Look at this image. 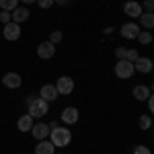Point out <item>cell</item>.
Segmentation results:
<instances>
[{"mask_svg":"<svg viewBox=\"0 0 154 154\" xmlns=\"http://www.w3.org/2000/svg\"><path fill=\"white\" fill-rule=\"evenodd\" d=\"M48 140L54 144L56 148H66V146L72 142V131L68 130V128H60V125H56V128H51Z\"/></svg>","mask_w":154,"mask_h":154,"instance_id":"6da1fadb","label":"cell"},{"mask_svg":"<svg viewBox=\"0 0 154 154\" xmlns=\"http://www.w3.org/2000/svg\"><path fill=\"white\" fill-rule=\"evenodd\" d=\"M27 107H29V115L33 119H41L43 115L49 113V103L43 101L41 97H29L27 99Z\"/></svg>","mask_w":154,"mask_h":154,"instance_id":"7a4b0ae2","label":"cell"},{"mask_svg":"<svg viewBox=\"0 0 154 154\" xmlns=\"http://www.w3.org/2000/svg\"><path fill=\"white\" fill-rule=\"evenodd\" d=\"M134 74H136V70H134V62H128V60H117V62H115V76H117V78H121V80H130Z\"/></svg>","mask_w":154,"mask_h":154,"instance_id":"3957f363","label":"cell"},{"mask_svg":"<svg viewBox=\"0 0 154 154\" xmlns=\"http://www.w3.org/2000/svg\"><path fill=\"white\" fill-rule=\"evenodd\" d=\"M74 78H70V76H60L58 82H56V88H58V95H72V91H74Z\"/></svg>","mask_w":154,"mask_h":154,"instance_id":"277c9868","label":"cell"},{"mask_svg":"<svg viewBox=\"0 0 154 154\" xmlns=\"http://www.w3.org/2000/svg\"><path fill=\"white\" fill-rule=\"evenodd\" d=\"M2 35L6 41H17V39H21V25L19 23H6L4 25V29H2Z\"/></svg>","mask_w":154,"mask_h":154,"instance_id":"5b68a950","label":"cell"},{"mask_svg":"<svg viewBox=\"0 0 154 154\" xmlns=\"http://www.w3.org/2000/svg\"><path fill=\"white\" fill-rule=\"evenodd\" d=\"M62 123L64 125H74V123H78V119H80V111L76 109V107H66L64 111H62Z\"/></svg>","mask_w":154,"mask_h":154,"instance_id":"8992f818","label":"cell"},{"mask_svg":"<svg viewBox=\"0 0 154 154\" xmlns=\"http://www.w3.org/2000/svg\"><path fill=\"white\" fill-rule=\"evenodd\" d=\"M134 70L140 72V74H150L154 70V62L146 56H138V60L134 62Z\"/></svg>","mask_w":154,"mask_h":154,"instance_id":"52a82bcc","label":"cell"},{"mask_svg":"<svg viewBox=\"0 0 154 154\" xmlns=\"http://www.w3.org/2000/svg\"><path fill=\"white\" fill-rule=\"evenodd\" d=\"M49 123H43V121H39V123H33V128H31V134H33V138H35L37 142L39 140H48L49 138Z\"/></svg>","mask_w":154,"mask_h":154,"instance_id":"ba28073f","label":"cell"},{"mask_svg":"<svg viewBox=\"0 0 154 154\" xmlns=\"http://www.w3.org/2000/svg\"><path fill=\"white\" fill-rule=\"evenodd\" d=\"M37 56L41 60H49L56 56V45L51 43V41H41L39 45H37Z\"/></svg>","mask_w":154,"mask_h":154,"instance_id":"9c48e42d","label":"cell"},{"mask_svg":"<svg viewBox=\"0 0 154 154\" xmlns=\"http://www.w3.org/2000/svg\"><path fill=\"white\" fill-rule=\"evenodd\" d=\"M140 31H142V27L138 23H125L123 27H121V37L123 39H136V37L140 35Z\"/></svg>","mask_w":154,"mask_h":154,"instance_id":"30bf717a","label":"cell"},{"mask_svg":"<svg viewBox=\"0 0 154 154\" xmlns=\"http://www.w3.org/2000/svg\"><path fill=\"white\" fill-rule=\"evenodd\" d=\"M2 84H4L6 88H19V86L23 84V78H21V74H17V72H6V74L2 76Z\"/></svg>","mask_w":154,"mask_h":154,"instance_id":"8fae6325","label":"cell"},{"mask_svg":"<svg viewBox=\"0 0 154 154\" xmlns=\"http://www.w3.org/2000/svg\"><path fill=\"white\" fill-rule=\"evenodd\" d=\"M123 12H125L130 19H138L144 11H142V4H140V2H136V0H128V2L123 4Z\"/></svg>","mask_w":154,"mask_h":154,"instance_id":"7c38bea8","label":"cell"},{"mask_svg":"<svg viewBox=\"0 0 154 154\" xmlns=\"http://www.w3.org/2000/svg\"><path fill=\"white\" fill-rule=\"evenodd\" d=\"M39 97L43 99V101H48V103H51V101H56L58 99V88H56V84H43L41 88H39Z\"/></svg>","mask_w":154,"mask_h":154,"instance_id":"4fadbf2b","label":"cell"},{"mask_svg":"<svg viewBox=\"0 0 154 154\" xmlns=\"http://www.w3.org/2000/svg\"><path fill=\"white\" fill-rule=\"evenodd\" d=\"M29 17H31V12H29L27 6H17V8L11 12V21L12 23H19V25L23 23V21H27Z\"/></svg>","mask_w":154,"mask_h":154,"instance_id":"5bb4252c","label":"cell"},{"mask_svg":"<svg viewBox=\"0 0 154 154\" xmlns=\"http://www.w3.org/2000/svg\"><path fill=\"white\" fill-rule=\"evenodd\" d=\"M131 95H134L136 101H146L148 97L152 95V88H150V86H146V84H138V86H134Z\"/></svg>","mask_w":154,"mask_h":154,"instance_id":"9a60e30c","label":"cell"},{"mask_svg":"<svg viewBox=\"0 0 154 154\" xmlns=\"http://www.w3.org/2000/svg\"><path fill=\"white\" fill-rule=\"evenodd\" d=\"M56 152V146L49 142V140H39V144L35 146V152L33 154H54Z\"/></svg>","mask_w":154,"mask_h":154,"instance_id":"2e32d148","label":"cell"},{"mask_svg":"<svg viewBox=\"0 0 154 154\" xmlns=\"http://www.w3.org/2000/svg\"><path fill=\"white\" fill-rule=\"evenodd\" d=\"M17 128H19V131H31V128H33V117H31L29 113L23 115V117H19Z\"/></svg>","mask_w":154,"mask_h":154,"instance_id":"e0dca14e","label":"cell"},{"mask_svg":"<svg viewBox=\"0 0 154 154\" xmlns=\"http://www.w3.org/2000/svg\"><path fill=\"white\" fill-rule=\"evenodd\" d=\"M138 19H140V27H144L146 31L154 27V14H152V12H142Z\"/></svg>","mask_w":154,"mask_h":154,"instance_id":"ac0fdd59","label":"cell"},{"mask_svg":"<svg viewBox=\"0 0 154 154\" xmlns=\"http://www.w3.org/2000/svg\"><path fill=\"white\" fill-rule=\"evenodd\" d=\"M17 6H19V0H0V8H2V11L12 12Z\"/></svg>","mask_w":154,"mask_h":154,"instance_id":"d6986e66","label":"cell"},{"mask_svg":"<svg viewBox=\"0 0 154 154\" xmlns=\"http://www.w3.org/2000/svg\"><path fill=\"white\" fill-rule=\"evenodd\" d=\"M136 39H138L142 45H150V43H152V33H150V31H140V35L136 37Z\"/></svg>","mask_w":154,"mask_h":154,"instance_id":"ffe728a7","label":"cell"},{"mask_svg":"<svg viewBox=\"0 0 154 154\" xmlns=\"http://www.w3.org/2000/svg\"><path fill=\"white\" fill-rule=\"evenodd\" d=\"M138 123H140V128H142L144 131H148L150 128H152V117H150V115H140Z\"/></svg>","mask_w":154,"mask_h":154,"instance_id":"44dd1931","label":"cell"},{"mask_svg":"<svg viewBox=\"0 0 154 154\" xmlns=\"http://www.w3.org/2000/svg\"><path fill=\"white\" fill-rule=\"evenodd\" d=\"M62 39H64V35H62V31H51V35H49V39H48V41H51L54 45H58V43L62 41Z\"/></svg>","mask_w":154,"mask_h":154,"instance_id":"7402d4cb","label":"cell"},{"mask_svg":"<svg viewBox=\"0 0 154 154\" xmlns=\"http://www.w3.org/2000/svg\"><path fill=\"white\" fill-rule=\"evenodd\" d=\"M138 56H140L138 49H128V51H125V60H128V62H136Z\"/></svg>","mask_w":154,"mask_h":154,"instance_id":"603a6c76","label":"cell"},{"mask_svg":"<svg viewBox=\"0 0 154 154\" xmlns=\"http://www.w3.org/2000/svg\"><path fill=\"white\" fill-rule=\"evenodd\" d=\"M142 11H144V12H152V11H154V0H144Z\"/></svg>","mask_w":154,"mask_h":154,"instance_id":"cb8c5ba5","label":"cell"},{"mask_svg":"<svg viewBox=\"0 0 154 154\" xmlns=\"http://www.w3.org/2000/svg\"><path fill=\"white\" fill-rule=\"evenodd\" d=\"M134 154H152V152H150V148H148V146H142V144H140V146H136V148H134Z\"/></svg>","mask_w":154,"mask_h":154,"instance_id":"d4e9b609","label":"cell"},{"mask_svg":"<svg viewBox=\"0 0 154 154\" xmlns=\"http://www.w3.org/2000/svg\"><path fill=\"white\" fill-rule=\"evenodd\" d=\"M0 23H2V25L11 23V12H8V11H2V12H0Z\"/></svg>","mask_w":154,"mask_h":154,"instance_id":"484cf974","label":"cell"},{"mask_svg":"<svg viewBox=\"0 0 154 154\" xmlns=\"http://www.w3.org/2000/svg\"><path fill=\"white\" fill-rule=\"evenodd\" d=\"M39 4V8H51L54 6V0H35Z\"/></svg>","mask_w":154,"mask_h":154,"instance_id":"4316f807","label":"cell"},{"mask_svg":"<svg viewBox=\"0 0 154 154\" xmlns=\"http://www.w3.org/2000/svg\"><path fill=\"white\" fill-rule=\"evenodd\" d=\"M125 51H128L125 48H115V58L117 60H125Z\"/></svg>","mask_w":154,"mask_h":154,"instance_id":"83f0119b","label":"cell"},{"mask_svg":"<svg viewBox=\"0 0 154 154\" xmlns=\"http://www.w3.org/2000/svg\"><path fill=\"white\" fill-rule=\"evenodd\" d=\"M146 103H148V111L152 113V111H154V101H152V95H150L148 99H146Z\"/></svg>","mask_w":154,"mask_h":154,"instance_id":"f1b7e54d","label":"cell"},{"mask_svg":"<svg viewBox=\"0 0 154 154\" xmlns=\"http://www.w3.org/2000/svg\"><path fill=\"white\" fill-rule=\"evenodd\" d=\"M68 2H70V0H54V4H62V6L68 4Z\"/></svg>","mask_w":154,"mask_h":154,"instance_id":"f546056e","label":"cell"},{"mask_svg":"<svg viewBox=\"0 0 154 154\" xmlns=\"http://www.w3.org/2000/svg\"><path fill=\"white\" fill-rule=\"evenodd\" d=\"M19 2H23L25 6H29V4H33V2H35V0H19Z\"/></svg>","mask_w":154,"mask_h":154,"instance_id":"4dcf8cb0","label":"cell"},{"mask_svg":"<svg viewBox=\"0 0 154 154\" xmlns=\"http://www.w3.org/2000/svg\"><path fill=\"white\" fill-rule=\"evenodd\" d=\"M54 154H64V152H54Z\"/></svg>","mask_w":154,"mask_h":154,"instance_id":"1f68e13d","label":"cell"},{"mask_svg":"<svg viewBox=\"0 0 154 154\" xmlns=\"http://www.w3.org/2000/svg\"><path fill=\"white\" fill-rule=\"evenodd\" d=\"M27 154H31V152H27Z\"/></svg>","mask_w":154,"mask_h":154,"instance_id":"d6a6232c","label":"cell"}]
</instances>
